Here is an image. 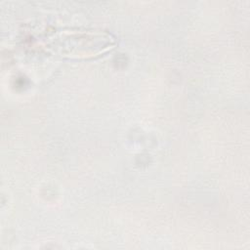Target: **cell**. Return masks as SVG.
<instances>
[{"label": "cell", "instance_id": "1", "mask_svg": "<svg viewBox=\"0 0 250 250\" xmlns=\"http://www.w3.org/2000/svg\"><path fill=\"white\" fill-rule=\"evenodd\" d=\"M115 44L113 36L96 29H61L46 39L44 47L56 56L87 59L100 56Z\"/></svg>", "mask_w": 250, "mask_h": 250}]
</instances>
